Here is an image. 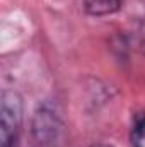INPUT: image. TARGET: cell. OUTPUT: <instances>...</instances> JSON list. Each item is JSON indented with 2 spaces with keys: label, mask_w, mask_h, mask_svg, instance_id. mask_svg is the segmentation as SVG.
Masks as SVG:
<instances>
[{
  "label": "cell",
  "mask_w": 145,
  "mask_h": 147,
  "mask_svg": "<svg viewBox=\"0 0 145 147\" xmlns=\"http://www.w3.org/2000/svg\"><path fill=\"white\" fill-rule=\"evenodd\" d=\"M24 118L22 98L7 89L0 98V147H15Z\"/></svg>",
  "instance_id": "cell-1"
},
{
  "label": "cell",
  "mask_w": 145,
  "mask_h": 147,
  "mask_svg": "<svg viewBox=\"0 0 145 147\" xmlns=\"http://www.w3.org/2000/svg\"><path fill=\"white\" fill-rule=\"evenodd\" d=\"M63 137V121L48 105L39 106L33 116V139L36 147H58Z\"/></svg>",
  "instance_id": "cell-2"
},
{
  "label": "cell",
  "mask_w": 145,
  "mask_h": 147,
  "mask_svg": "<svg viewBox=\"0 0 145 147\" xmlns=\"http://www.w3.org/2000/svg\"><path fill=\"white\" fill-rule=\"evenodd\" d=\"M84 10L94 17L116 14L121 9V0H82Z\"/></svg>",
  "instance_id": "cell-3"
},
{
  "label": "cell",
  "mask_w": 145,
  "mask_h": 147,
  "mask_svg": "<svg viewBox=\"0 0 145 147\" xmlns=\"http://www.w3.org/2000/svg\"><path fill=\"white\" fill-rule=\"evenodd\" d=\"M132 146L145 147V115L138 116L132 130Z\"/></svg>",
  "instance_id": "cell-4"
},
{
  "label": "cell",
  "mask_w": 145,
  "mask_h": 147,
  "mask_svg": "<svg viewBox=\"0 0 145 147\" xmlns=\"http://www.w3.org/2000/svg\"><path fill=\"white\" fill-rule=\"evenodd\" d=\"M91 147H114V146H111V144H94Z\"/></svg>",
  "instance_id": "cell-5"
}]
</instances>
